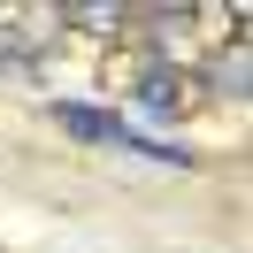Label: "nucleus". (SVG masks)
Segmentation results:
<instances>
[{
	"mask_svg": "<svg viewBox=\"0 0 253 253\" xmlns=\"http://www.w3.org/2000/svg\"><path fill=\"white\" fill-rule=\"evenodd\" d=\"M54 115H62V130H77V138H100V146H130V130L115 123L108 108H77V100H62Z\"/></svg>",
	"mask_w": 253,
	"mask_h": 253,
	"instance_id": "nucleus-1",
	"label": "nucleus"
},
{
	"mask_svg": "<svg viewBox=\"0 0 253 253\" xmlns=\"http://www.w3.org/2000/svg\"><path fill=\"white\" fill-rule=\"evenodd\" d=\"M138 108L146 115H176L184 108V77H176V69H154V77L138 84Z\"/></svg>",
	"mask_w": 253,
	"mask_h": 253,
	"instance_id": "nucleus-2",
	"label": "nucleus"
},
{
	"mask_svg": "<svg viewBox=\"0 0 253 253\" xmlns=\"http://www.w3.org/2000/svg\"><path fill=\"white\" fill-rule=\"evenodd\" d=\"M246 84H253V62H246V46H230L215 62V92H246Z\"/></svg>",
	"mask_w": 253,
	"mask_h": 253,
	"instance_id": "nucleus-3",
	"label": "nucleus"
},
{
	"mask_svg": "<svg viewBox=\"0 0 253 253\" xmlns=\"http://www.w3.org/2000/svg\"><path fill=\"white\" fill-rule=\"evenodd\" d=\"M69 23H123V8H108V0H100V8H92V0H77V8H69Z\"/></svg>",
	"mask_w": 253,
	"mask_h": 253,
	"instance_id": "nucleus-4",
	"label": "nucleus"
}]
</instances>
